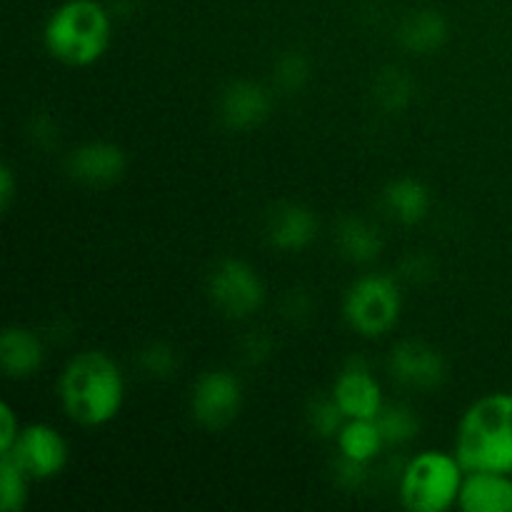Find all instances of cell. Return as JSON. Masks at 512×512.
<instances>
[{
	"label": "cell",
	"mask_w": 512,
	"mask_h": 512,
	"mask_svg": "<svg viewBox=\"0 0 512 512\" xmlns=\"http://www.w3.org/2000/svg\"><path fill=\"white\" fill-rule=\"evenodd\" d=\"M60 400L73 423L98 428L120 413L125 378L118 363L100 350H83L60 375Z\"/></svg>",
	"instance_id": "6da1fadb"
},
{
	"label": "cell",
	"mask_w": 512,
	"mask_h": 512,
	"mask_svg": "<svg viewBox=\"0 0 512 512\" xmlns=\"http://www.w3.org/2000/svg\"><path fill=\"white\" fill-rule=\"evenodd\" d=\"M455 458L465 473L512 475V393H493L465 410L455 438Z\"/></svg>",
	"instance_id": "7a4b0ae2"
},
{
	"label": "cell",
	"mask_w": 512,
	"mask_h": 512,
	"mask_svg": "<svg viewBox=\"0 0 512 512\" xmlns=\"http://www.w3.org/2000/svg\"><path fill=\"white\" fill-rule=\"evenodd\" d=\"M110 13L98 0H65L45 23V48L55 60L75 68L98 63L110 45Z\"/></svg>",
	"instance_id": "3957f363"
},
{
	"label": "cell",
	"mask_w": 512,
	"mask_h": 512,
	"mask_svg": "<svg viewBox=\"0 0 512 512\" xmlns=\"http://www.w3.org/2000/svg\"><path fill=\"white\" fill-rule=\"evenodd\" d=\"M465 468L455 455L425 450L403 470L400 500L413 512H445L458 505Z\"/></svg>",
	"instance_id": "277c9868"
},
{
	"label": "cell",
	"mask_w": 512,
	"mask_h": 512,
	"mask_svg": "<svg viewBox=\"0 0 512 512\" xmlns=\"http://www.w3.org/2000/svg\"><path fill=\"white\" fill-rule=\"evenodd\" d=\"M400 288L390 275H363L345 293L343 315L350 328L363 338H380L400 320Z\"/></svg>",
	"instance_id": "5b68a950"
},
{
	"label": "cell",
	"mask_w": 512,
	"mask_h": 512,
	"mask_svg": "<svg viewBox=\"0 0 512 512\" xmlns=\"http://www.w3.org/2000/svg\"><path fill=\"white\" fill-rule=\"evenodd\" d=\"M208 295L230 320H245L265 303V285L258 270L240 258H225L210 270Z\"/></svg>",
	"instance_id": "8992f818"
},
{
	"label": "cell",
	"mask_w": 512,
	"mask_h": 512,
	"mask_svg": "<svg viewBox=\"0 0 512 512\" xmlns=\"http://www.w3.org/2000/svg\"><path fill=\"white\" fill-rule=\"evenodd\" d=\"M243 408V385L230 370H208L200 375L190 393V413L205 430H223Z\"/></svg>",
	"instance_id": "52a82bcc"
},
{
	"label": "cell",
	"mask_w": 512,
	"mask_h": 512,
	"mask_svg": "<svg viewBox=\"0 0 512 512\" xmlns=\"http://www.w3.org/2000/svg\"><path fill=\"white\" fill-rule=\"evenodd\" d=\"M5 455L13 458L30 480H50L68 465V443L53 425L33 423L20 430L18 443Z\"/></svg>",
	"instance_id": "ba28073f"
},
{
	"label": "cell",
	"mask_w": 512,
	"mask_h": 512,
	"mask_svg": "<svg viewBox=\"0 0 512 512\" xmlns=\"http://www.w3.org/2000/svg\"><path fill=\"white\" fill-rule=\"evenodd\" d=\"M388 370L395 383L415 390L440 388L448 378V363L443 353L425 340H403L395 345Z\"/></svg>",
	"instance_id": "9c48e42d"
},
{
	"label": "cell",
	"mask_w": 512,
	"mask_h": 512,
	"mask_svg": "<svg viewBox=\"0 0 512 512\" xmlns=\"http://www.w3.org/2000/svg\"><path fill=\"white\" fill-rule=\"evenodd\" d=\"M330 393L348 420H375L385 408L380 383L363 363L345 365Z\"/></svg>",
	"instance_id": "30bf717a"
},
{
	"label": "cell",
	"mask_w": 512,
	"mask_h": 512,
	"mask_svg": "<svg viewBox=\"0 0 512 512\" xmlns=\"http://www.w3.org/2000/svg\"><path fill=\"white\" fill-rule=\"evenodd\" d=\"M273 100L265 85L255 80H233L220 93V120L228 130L245 133L268 120Z\"/></svg>",
	"instance_id": "8fae6325"
},
{
	"label": "cell",
	"mask_w": 512,
	"mask_h": 512,
	"mask_svg": "<svg viewBox=\"0 0 512 512\" xmlns=\"http://www.w3.org/2000/svg\"><path fill=\"white\" fill-rule=\"evenodd\" d=\"M65 165H68L70 178H75L78 183L110 185L123 178L128 158H125V150L120 145L93 140V143L75 148Z\"/></svg>",
	"instance_id": "7c38bea8"
},
{
	"label": "cell",
	"mask_w": 512,
	"mask_h": 512,
	"mask_svg": "<svg viewBox=\"0 0 512 512\" xmlns=\"http://www.w3.org/2000/svg\"><path fill=\"white\" fill-rule=\"evenodd\" d=\"M265 238L275 250L298 253L318 238V218L303 203H285L270 213Z\"/></svg>",
	"instance_id": "4fadbf2b"
},
{
	"label": "cell",
	"mask_w": 512,
	"mask_h": 512,
	"mask_svg": "<svg viewBox=\"0 0 512 512\" xmlns=\"http://www.w3.org/2000/svg\"><path fill=\"white\" fill-rule=\"evenodd\" d=\"M458 508L463 512H512V475L490 470L465 473Z\"/></svg>",
	"instance_id": "5bb4252c"
},
{
	"label": "cell",
	"mask_w": 512,
	"mask_h": 512,
	"mask_svg": "<svg viewBox=\"0 0 512 512\" xmlns=\"http://www.w3.org/2000/svg\"><path fill=\"white\" fill-rule=\"evenodd\" d=\"M45 360V348L40 335L33 330L10 325L0 335V365L13 380H25L40 370Z\"/></svg>",
	"instance_id": "9a60e30c"
},
{
	"label": "cell",
	"mask_w": 512,
	"mask_h": 512,
	"mask_svg": "<svg viewBox=\"0 0 512 512\" xmlns=\"http://www.w3.org/2000/svg\"><path fill=\"white\" fill-rule=\"evenodd\" d=\"M448 40V20L435 8L410 10L398 25V43L413 55H430Z\"/></svg>",
	"instance_id": "2e32d148"
},
{
	"label": "cell",
	"mask_w": 512,
	"mask_h": 512,
	"mask_svg": "<svg viewBox=\"0 0 512 512\" xmlns=\"http://www.w3.org/2000/svg\"><path fill=\"white\" fill-rule=\"evenodd\" d=\"M335 245H338L340 255L355 265L375 263L383 253V235L358 215H345L335 228Z\"/></svg>",
	"instance_id": "e0dca14e"
},
{
	"label": "cell",
	"mask_w": 512,
	"mask_h": 512,
	"mask_svg": "<svg viewBox=\"0 0 512 512\" xmlns=\"http://www.w3.org/2000/svg\"><path fill=\"white\" fill-rule=\"evenodd\" d=\"M383 205L398 223L418 225L430 213V190L418 178H395L385 185Z\"/></svg>",
	"instance_id": "ac0fdd59"
},
{
	"label": "cell",
	"mask_w": 512,
	"mask_h": 512,
	"mask_svg": "<svg viewBox=\"0 0 512 512\" xmlns=\"http://www.w3.org/2000/svg\"><path fill=\"white\" fill-rule=\"evenodd\" d=\"M335 440H338L340 455L365 465L373 463L385 445L375 420H348Z\"/></svg>",
	"instance_id": "d6986e66"
},
{
	"label": "cell",
	"mask_w": 512,
	"mask_h": 512,
	"mask_svg": "<svg viewBox=\"0 0 512 512\" xmlns=\"http://www.w3.org/2000/svg\"><path fill=\"white\" fill-rule=\"evenodd\" d=\"M415 98V83L403 68H385L375 75L373 100L385 113H403Z\"/></svg>",
	"instance_id": "ffe728a7"
},
{
	"label": "cell",
	"mask_w": 512,
	"mask_h": 512,
	"mask_svg": "<svg viewBox=\"0 0 512 512\" xmlns=\"http://www.w3.org/2000/svg\"><path fill=\"white\" fill-rule=\"evenodd\" d=\"M375 423H378L385 445H405L418 438L420 433L418 415L408 405H385L378 418H375Z\"/></svg>",
	"instance_id": "44dd1931"
},
{
	"label": "cell",
	"mask_w": 512,
	"mask_h": 512,
	"mask_svg": "<svg viewBox=\"0 0 512 512\" xmlns=\"http://www.w3.org/2000/svg\"><path fill=\"white\" fill-rule=\"evenodd\" d=\"M30 475L8 455H0V508L3 512H20L28 503Z\"/></svg>",
	"instance_id": "7402d4cb"
},
{
	"label": "cell",
	"mask_w": 512,
	"mask_h": 512,
	"mask_svg": "<svg viewBox=\"0 0 512 512\" xmlns=\"http://www.w3.org/2000/svg\"><path fill=\"white\" fill-rule=\"evenodd\" d=\"M348 423L343 408L338 405V400L330 395H318V398L310 400L308 405V428L313 430L318 438H338V433L343 430V425Z\"/></svg>",
	"instance_id": "603a6c76"
},
{
	"label": "cell",
	"mask_w": 512,
	"mask_h": 512,
	"mask_svg": "<svg viewBox=\"0 0 512 512\" xmlns=\"http://www.w3.org/2000/svg\"><path fill=\"white\" fill-rule=\"evenodd\" d=\"M135 363H138V368L143 370L148 378L168 380L173 378V373L178 370L180 358L178 350H175L173 345L165 343V340H153V343L143 345V348L138 350Z\"/></svg>",
	"instance_id": "cb8c5ba5"
},
{
	"label": "cell",
	"mask_w": 512,
	"mask_h": 512,
	"mask_svg": "<svg viewBox=\"0 0 512 512\" xmlns=\"http://www.w3.org/2000/svg\"><path fill=\"white\" fill-rule=\"evenodd\" d=\"M273 78L278 90H283V93H300L310 78V60L305 58V53H300V50H290V53L280 55L278 58Z\"/></svg>",
	"instance_id": "d4e9b609"
},
{
	"label": "cell",
	"mask_w": 512,
	"mask_h": 512,
	"mask_svg": "<svg viewBox=\"0 0 512 512\" xmlns=\"http://www.w3.org/2000/svg\"><path fill=\"white\" fill-rule=\"evenodd\" d=\"M240 353H243L245 363L260 365L270 358L273 353V338L265 330H250L240 340Z\"/></svg>",
	"instance_id": "484cf974"
},
{
	"label": "cell",
	"mask_w": 512,
	"mask_h": 512,
	"mask_svg": "<svg viewBox=\"0 0 512 512\" xmlns=\"http://www.w3.org/2000/svg\"><path fill=\"white\" fill-rule=\"evenodd\" d=\"M333 473H335V483H338L340 488L358 490V488H363L365 480H368V465L340 455V460L335 463Z\"/></svg>",
	"instance_id": "4316f807"
},
{
	"label": "cell",
	"mask_w": 512,
	"mask_h": 512,
	"mask_svg": "<svg viewBox=\"0 0 512 512\" xmlns=\"http://www.w3.org/2000/svg\"><path fill=\"white\" fill-rule=\"evenodd\" d=\"M28 135L38 148L48 150L53 145H58L60 135H58V123H55L53 115L48 113H35L33 120L28 125Z\"/></svg>",
	"instance_id": "83f0119b"
},
{
	"label": "cell",
	"mask_w": 512,
	"mask_h": 512,
	"mask_svg": "<svg viewBox=\"0 0 512 512\" xmlns=\"http://www.w3.org/2000/svg\"><path fill=\"white\" fill-rule=\"evenodd\" d=\"M0 420H3V425H0V455H5L18 443L20 425L18 418H15V410L8 403L0 405Z\"/></svg>",
	"instance_id": "f1b7e54d"
},
{
	"label": "cell",
	"mask_w": 512,
	"mask_h": 512,
	"mask_svg": "<svg viewBox=\"0 0 512 512\" xmlns=\"http://www.w3.org/2000/svg\"><path fill=\"white\" fill-rule=\"evenodd\" d=\"M310 310H313V300H310V295L305 293V290H293V293L285 298V315H288L290 320L308 318Z\"/></svg>",
	"instance_id": "f546056e"
},
{
	"label": "cell",
	"mask_w": 512,
	"mask_h": 512,
	"mask_svg": "<svg viewBox=\"0 0 512 512\" xmlns=\"http://www.w3.org/2000/svg\"><path fill=\"white\" fill-rule=\"evenodd\" d=\"M400 270H403L405 278H410L418 283V280H425L430 273H433V265H430V260L425 258V255L415 253V255H408V258L403 260Z\"/></svg>",
	"instance_id": "4dcf8cb0"
},
{
	"label": "cell",
	"mask_w": 512,
	"mask_h": 512,
	"mask_svg": "<svg viewBox=\"0 0 512 512\" xmlns=\"http://www.w3.org/2000/svg\"><path fill=\"white\" fill-rule=\"evenodd\" d=\"M15 200V175L13 170H10V165L5 163L3 168H0V205H3V210H8L10 205H13Z\"/></svg>",
	"instance_id": "1f68e13d"
}]
</instances>
